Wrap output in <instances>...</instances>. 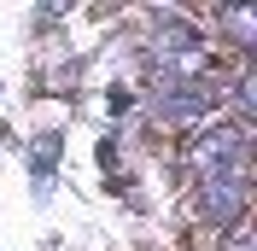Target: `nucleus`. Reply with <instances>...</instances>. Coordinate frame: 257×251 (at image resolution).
<instances>
[{"instance_id": "1", "label": "nucleus", "mask_w": 257, "mask_h": 251, "mask_svg": "<svg viewBox=\"0 0 257 251\" xmlns=\"http://www.w3.org/2000/svg\"><path fill=\"white\" fill-rule=\"evenodd\" d=\"M187 164L193 175L205 181V175L216 170H234V164H245V123H216V129H193V141H187Z\"/></svg>"}, {"instance_id": "2", "label": "nucleus", "mask_w": 257, "mask_h": 251, "mask_svg": "<svg viewBox=\"0 0 257 251\" xmlns=\"http://www.w3.org/2000/svg\"><path fill=\"white\" fill-rule=\"evenodd\" d=\"M199 210L210 216V228H234V222H245V164H234V170H216L199 181Z\"/></svg>"}, {"instance_id": "5", "label": "nucleus", "mask_w": 257, "mask_h": 251, "mask_svg": "<svg viewBox=\"0 0 257 251\" xmlns=\"http://www.w3.org/2000/svg\"><path fill=\"white\" fill-rule=\"evenodd\" d=\"M222 251H251V222H234L228 239H222Z\"/></svg>"}, {"instance_id": "3", "label": "nucleus", "mask_w": 257, "mask_h": 251, "mask_svg": "<svg viewBox=\"0 0 257 251\" xmlns=\"http://www.w3.org/2000/svg\"><path fill=\"white\" fill-rule=\"evenodd\" d=\"M164 117V123H176V129H187V123H199L210 111V94L205 88H187V76H164V88H158V105H152Z\"/></svg>"}, {"instance_id": "4", "label": "nucleus", "mask_w": 257, "mask_h": 251, "mask_svg": "<svg viewBox=\"0 0 257 251\" xmlns=\"http://www.w3.org/2000/svg\"><path fill=\"white\" fill-rule=\"evenodd\" d=\"M216 18H222V30H228V41H234V47H251V41H257V18L251 12H245V6H228V12H216Z\"/></svg>"}]
</instances>
